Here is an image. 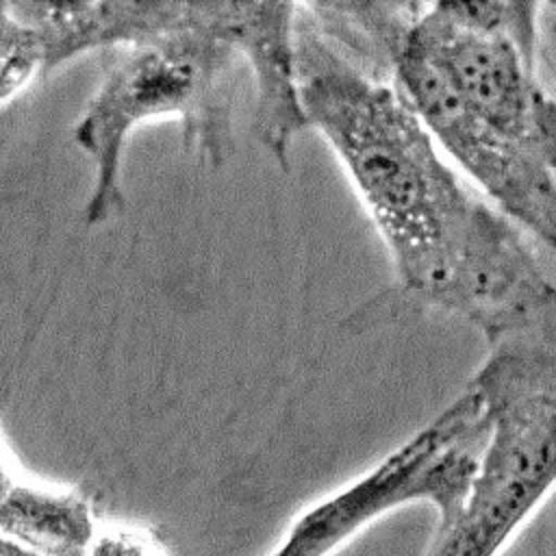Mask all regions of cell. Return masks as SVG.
I'll return each mask as SVG.
<instances>
[{"mask_svg":"<svg viewBox=\"0 0 556 556\" xmlns=\"http://www.w3.org/2000/svg\"><path fill=\"white\" fill-rule=\"evenodd\" d=\"M484 341L469 384L491 439L460 517L434 532L426 556H500L556 491V285Z\"/></svg>","mask_w":556,"mask_h":556,"instance_id":"3","label":"cell"},{"mask_svg":"<svg viewBox=\"0 0 556 556\" xmlns=\"http://www.w3.org/2000/svg\"><path fill=\"white\" fill-rule=\"evenodd\" d=\"M539 67L556 98V2H541L539 11Z\"/></svg>","mask_w":556,"mask_h":556,"instance_id":"11","label":"cell"},{"mask_svg":"<svg viewBox=\"0 0 556 556\" xmlns=\"http://www.w3.org/2000/svg\"><path fill=\"white\" fill-rule=\"evenodd\" d=\"M302 106L348 172L402 289L497 334L554 282L532 239L467 185L391 78L352 61L298 4Z\"/></svg>","mask_w":556,"mask_h":556,"instance_id":"1","label":"cell"},{"mask_svg":"<svg viewBox=\"0 0 556 556\" xmlns=\"http://www.w3.org/2000/svg\"><path fill=\"white\" fill-rule=\"evenodd\" d=\"M43 74L39 41L28 24L0 9V100L7 104L28 83Z\"/></svg>","mask_w":556,"mask_h":556,"instance_id":"9","label":"cell"},{"mask_svg":"<svg viewBox=\"0 0 556 556\" xmlns=\"http://www.w3.org/2000/svg\"><path fill=\"white\" fill-rule=\"evenodd\" d=\"M87 556H169L152 530L132 523L100 528Z\"/></svg>","mask_w":556,"mask_h":556,"instance_id":"10","label":"cell"},{"mask_svg":"<svg viewBox=\"0 0 556 556\" xmlns=\"http://www.w3.org/2000/svg\"><path fill=\"white\" fill-rule=\"evenodd\" d=\"M204 24L245 61L254 91V130L269 156L287 167L295 135L308 126L300 98L291 2H202Z\"/></svg>","mask_w":556,"mask_h":556,"instance_id":"6","label":"cell"},{"mask_svg":"<svg viewBox=\"0 0 556 556\" xmlns=\"http://www.w3.org/2000/svg\"><path fill=\"white\" fill-rule=\"evenodd\" d=\"M0 9L28 24L39 41L43 72L87 50H115L180 30L193 2H33L2 0Z\"/></svg>","mask_w":556,"mask_h":556,"instance_id":"7","label":"cell"},{"mask_svg":"<svg viewBox=\"0 0 556 556\" xmlns=\"http://www.w3.org/2000/svg\"><path fill=\"white\" fill-rule=\"evenodd\" d=\"M491 439L482 395L467 384L434 419L371 469L300 510L265 556H332L384 515L428 504L437 532L463 513Z\"/></svg>","mask_w":556,"mask_h":556,"instance_id":"5","label":"cell"},{"mask_svg":"<svg viewBox=\"0 0 556 556\" xmlns=\"http://www.w3.org/2000/svg\"><path fill=\"white\" fill-rule=\"evenodd\" d=\"M0 532L37 556H87L100 526L91 500L78 489H52L13 473L0 482Z\"/></svg>","mask_w":556,"mask_h":556,"instance_id":"8","label":"cell"},{"mask_svg":"<svg viewBox=\"0 0 556 556\" xmlns=\"http://www.w3.org/2000/svg\"><path fill=\"white\" fill-rule=\"evenodd\" d=\"M109 52L102 80L72 128L76 146L93 161L89 226L124 208L122 156L139 124L176 115L187 150L213 167L228 159L232 143L239 52L204 24L202 2H193L189 26Z\"/></svg>","mask_w":556,"mask_h":556,"instance_id":"4","label":"cell"},{"mask_svg":"<svg viewBox=\"0 0 556 556\" xmlns=\"http://www.w3.org/2000/svg\"><path fill=\"white\" fill-rule=\"evenodd\" d=\"M539 11L424 4L389 78L473 187L556 254V98L539 67Z\"/></svg>","mask_w":556,"mask_h":556,"instance_id":"2","label":"cell"},{"mask_svg":"<svg viewBox=\"0 0 556 556\" xmlns=\"http://www.w3.org/2000/svg\"><path fill=\"white\" fill-rule=\"evenodd\" d=\"M2 556H37V554H33L11 541H2Z\"/></svg>","mask_w":556,"mask_h":556,"instance_id":"12","label":"cell"}]
</instances>
